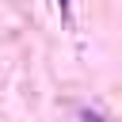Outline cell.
I'll return each mask as SVG.
<instances>
[{
  "instance_id": "6da1fadb",
  "label": "cell",
  "mask_w": 122,
  "mask_h": 122,
  "mask_svg": "<svg viewBox=\"0 0 122 122\" xmlns=\"http://www.w3.org/2000/svg\"><path fill=\"white\" fill-rule=\"evenodd\" d=\"M88 122H103V118H99V114H88Z\"/></svg>"
},
{
  "instance_id": "7a4b0ae2",
  "label": "cell",
  "mask_w": 122,
  "mask_h": 122,
  "mask_svg": "<svg viewBox=\"0 0 122 122\" xmlns=\"http://www.w3.org/2000/svg\"><path fill=\"white\" fill-rule=\"evenodd\" d=\"M65 4H69V0H61V8H65Z\"/></svg>"
}]
</instances>
